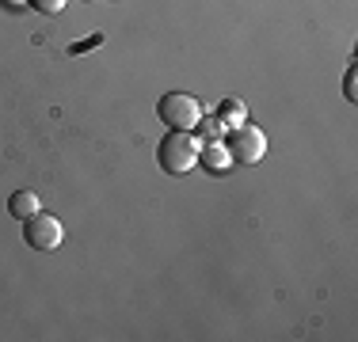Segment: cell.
<instances>
[{"instance_id": "obj_6", "label": "cell", "mask_w": 358, "mask_h": 342, "mask_svg": "<svg viewBox=\"0 0 358 342\" xmlns=\"http://www.w3.org/2000/svg\"><path fill=\"white\" fill-rule=\"evenodd\" d=\"M199 160H202L210 171H221V168L229 164V152L217 149V144H206V149H199Z\"/></svg>"}, {"instance_id": "obj_5", "label": "cell", "mask_w": 358, "mask_h": 342, "mask_svg": "<svg viewBox=\"0 0 358 342\" xmlns=\"http://www.w3.org/2000/svg\"><path fill=\"white\" fill-rule=\"evenodd\" d=\"M8 213H12L15 221L35 217V213H38V194H31V191H15L12 198H8Z\"/></svg>"}, {"instance_id": "obj_4", "label": "cell", "mask_w": 358, "mask_h": 342, "mask_svg": "<svg viewBox=\"0 0 358 342\" xmlns=\"http://www.w3.org/2000/svg\"><path fill=\"white\" fill-rule=\"evenodd\" d=\"M23 239H27L35 251H57V247L65 244V228L62 221L54 217V213H35V217L23 221Z\"/></svg>"}, {"instance_id": "obj_3", "label": "cell", "mask_w": 358, "mask_h": 342, "mask_svg": "<svg viewBox=\"0 0 358 342\" xmlns=\"http://www.w3.org/2000/svg\"><path fill=\"white\" fill-rule=\"evenodd\" d=\"M225 152H229V160H233V164H259L263 152H267V137H263L259 126L241 122V126H233V130H229Z\"/></svg>"}, {"instance_id": "obj_1", "label": "cell", "mask_w": 358, "mask_h": 342, "mask_svg": "<svg viewBox=\"0 0 358 342\" xmlns=\"http://www.w3.org/2000/svg\"><path fill=\"white\" fill-rule=\"evenodd\" d=\"M199 149L202 144L194 141L191 130H168V137L157 144V160L168 175H187V171L199 164Z\"/></svg>"}, {"instance_id": "obj_10", "label": "cell", "mask_w": 358, "mask_h": 342, "mask_svg": "<svg viewBox=\"0 0 358 342\" xmlns=\"http://www.w3.org/2000/svg\"><path fill=\"white\" fill-rule=\"evenodd\" d=\"M358 96V91H355V68H351V73H347V99H355Z\"/></svg>"}, {"instance_id": "obj_7", "label": "cell", "mask_w": 358, "mask_h": 342, "mask_svg": "<svg viewBox=\"0 0 358 342\" xmlns=\"http://www.w3.org/2000/svg\"><path fill=\"white\" fill-rule=\"evenodd\" d=\"M217 118H221V122H229V126H241V122H244V107H241V103L229 99V103H221Z\"/></svg>"}, {"instance_id": "obj_8", "label": "cell", "mask_w": 358, "mask_h": 342, "mask_svg": "<svg viewBox=\"0 0 358 342\" xmlns=\"http://www.w3.org/2000/svg\"><path fill=\"white\" fill-rule=\"evenodd\" d=\"M31 8L35 12H42V15H57L65 8V0H31Z\"/></svg>"}, {"instance_id": "obj_2", "label": "cell", "mask_w": 358, "mask_h": 342, "mask_svg": "<svg viewBox=\"0 0 358 342\" xmlns=\"http://www.w3.org/2000/svg\"><path fill=\"white\" fill-rule=\"evenodd\" d=\"M157 114L168 130H194L202 122V103L194 96H187V91H168L157 103Z\"/></svg>"}, {"instance_id": "obj_9", "label": "cell", "mask_w": 358, "mask_h": 342, "mask_svg": "<svg viewBox=\"0 0 358 342\" xmlns=\"http://www.w3.org/2000/svg\"><path fill=\"white\" fill-rule=\"evenodd\" d=\"M202 133H206V137H210V141H214V137L221 133V118H210V122H206V126H202Z\"/></svg>"}]
</instances>
